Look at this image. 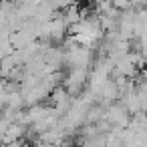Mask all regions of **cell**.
<instances>
[{
  "mask_svg": "<svg viewBox=\"0 0 147 147\" xmlns=\"http://www.w3.org/2000/svg\"><path fill=\"white\" fill-rule=\"evenodd\" d=\"M4 91V83H0V93H2Z\"/></svg>",
  "mask_w": 147,
  "mask_h": 147,
  "instance_id": "6",
  "label": "cell"
},
{
  "mask_svg": "<svg viewBox=\"0 0 147 147\" xmlns=\"http://www.w3.org/2000/svg\"><path fill=\"white\" fill-rule=\"evenodd\" d=\"M61 18H63V22H65V24H67V28H69L71 24H77V22L83 18V8L79 6V2H75V4H71L69 8H65V10H63Z\"/></svg>",
  "mask_w": 147,
  "mask_h": 147,
  "instance_id": "2",
  "label": "cell"
},
{
  "mask_svg": "<svg viewBox=\"0 0 147 147\" xmlns=\"http://www.w3.org/2000/svg\"><path fill=\"white\" fill-rule=\"evenodd\" d=\"M141 79H145V81H147V65L141 69Z\"/></svg>",
  "mask_w": 147,
  "mask_h": 147,
  "instance_id": "5",
  "label": "cell"
},
{
  "mask_svg": "<svg viewBox=\"0 0 147 147\" xmlns=\"http://www.w3.org/2000/svg\"><path fill=\"white\" fill-rule=\"evenodd\" d=\"M24 133H26V127L14 121V123H10V125L6 127V131L2 133V137H0V141H2L4 145H8V143H12V141L22 139V137H24Z\"/></svg>",
  "mask_w": 147,
  "mask_h": 147,
  "instance_id": "1",
  "label": "cell"
},
{
  "mask_svg": "<svg viewBox=\"0 0 147 147\" xmlns=\"http://www.w3.org/2000/svg\"><path fill=\"white\" fill-rule=\"evenodd\" d=\"M111 4H113V8H117L119 12L133 8V2H131V0H111Z\"/></svg>",
  "mask_w": 147,
  "mask_h": 147,
  "instance_id": "4",
  "label": "cell"
},
{
  "mask_svg": "<svg viewBox=\"0 0 147 147\" xmlns=\"http://www.w3.org/2000/svg\"><path fill=\"white\" fill-rule=\"evenodd\" d=\"M49 2H51V6H53L55 12H63L65 8H69L71 4H75L77 0H49Z\"/></svg>",
  "mask_w": 147,
  "mask_h": 147,
  "instance_id": "3",
  "label": "cell"
}]
</instances>
